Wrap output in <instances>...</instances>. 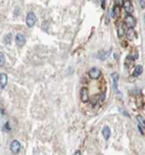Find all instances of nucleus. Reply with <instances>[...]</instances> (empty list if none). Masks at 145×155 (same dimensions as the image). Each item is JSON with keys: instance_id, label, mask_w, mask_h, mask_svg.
<instances>
[{"instance_id": "nucleus-11", "label": "nucleus", "mask_w": 145, "mask_h": 155, "mask_svg": "<svg viewBox=\"0 0 145 155\" xmlns=\"http://www.w3.org/2000/svg\"><path fill=\"white\" fill-rule=\"evenodd\" d=\"M125 32H126V29H125V24L124 23H119L118 26H117V33H118L119 37H122L125 35Z\"/></svg>"}, {"instance_id": "nucleus-7", "label": "nucleus", "mask_w": 145, "mask_h": 155, "mask_svg": "<svg viewBox=\"0 0 145 155\" xmlns=\"http://www.w3.org/2000/svg\"><path fill=\"white\" fill-rule=\"evenodd\" d=\"M100 74H102V72L98 68H92L89 71V76L91 77L92 79H98L100 76Z\"/></svg>"}, {"instance_id": "nucleus-15", "label": "nucleus", "mask_w": 145, "mask_h": 155, "mask_svg": "<svg viewBox=\"0 0 145 155\" xmlns=\"http://www.w3.org/2000/svg\"><path fill=\"white\" fill-rule=\"evenodd\" d=\"M137 119H138V122H139V124H140V126L145 129V120L143 119V118H142L141 116H140V115L137 116Z\"/></svg>"}, {"instance_id": "nucleus-13", "label": "nucleus", "mask_w": 145, "mask_h": 155, "mask_svg": "<svg viewBox=\"0 0 145 155\" xmlns=\"http://www.w3.org/2000/svg\"><path fill=\"white\" fill-rule=\"evenodd\" d=\"M135 36H136L135 31L133 30V29H128V30H127V33H126V37H127V39H129V40H133Z\"/></svg>"}, {"instance_id": "nucleus-10", "label": "nucleus", "mask_w": 145, "mask_h": 155, "mask_svg": "<svg viewBox=\"0 0 145 155\" xmlns=\"http://www.w3.org/2000/svg\"><path fill=\"white\" fill-rule=\"evenodd\" d=\"M102 136H103V137L105 139V140H108V139H110L111 129H110V127H109L108 125L104 126V127H103V129H102Z\"/></svg>"}, {"instance_id": "nucleus-21", "label": "nucleus", "mask_w": 145, "mask_h": 155, "mask_svg": "<svg viewBox=\"0 0 145 155\" xmlns=\"http://www.w3.org/2000/svg\"><path fill=\"white\" fill-rule=\"evenodd\" d=\"M102 8H104L105 7H104V5H105V1H102Z\"/></svg>"}, {"instance_id": "nucleus-18", "label": "nucleus", "mask_w": 145, "mask_h": 155, "mask_svg": "<svg viewBox=\"0 0 145 155\" xmlns=\"http://www.w3.org/2000/svg\"><path fill=\"white\" fill-rule=\"evenodd\" d=\"M10 130V126H9V123H6L5 125L3 126V131H6V132H8V131Z\"/></svg>"}, {"instance_id": "nucleus-23", "label": "nucleus", "mask_w": 145, "mask_h": 155, "mask_svg": "<svg viewBox=\"0 0 145 155\" xmlns=\"http://www.w3.org/2000/svg\"><path fill=\"white\" fill-rule=\"evenodd\" d=\"M144 22H145V15H144Z\"/></svg>"}, {"instance_id": "nucleus-9", "label": "nucleus", "mask_w": 145, "mask_h": 155, "mask_svg": "<svg viewBox=\"0 0 145 155\" xmlns=\"http://www.w3.org/2000/svg\"><path fill=\"white\" fill-rule=\"evenodd\" d=\"M7 83H8V76H7V74H4V73H1V74H0V87H1L2 89L6 87Z\"/></svg>"}, {"instance_id": "nucleus-6", "label": "nucleus", "mask_w": 145, "mask_h": 155, "mask_svg": "<svg viewBox=\"0 0 145 155\" xmlns=\"http://www.w3.org/2000/svg\"><path fill=\"white\" fill-rule=\"evenodd\" d=\"M80 98L83 102H88L89 101V90L86 87H83L80 91Z\"/></svg>"}, {"instance_id": "nucleus-22", "label": "nucleus", "mask_w": 145, "mask_h": 155, "mask_svg": "<svg viewBox=\"0 0 145 155\" xmlns=\"http://www.w3.org/2000/svg\"><path fill=\"white\" fill-rule=\"evenodd\" d=\"M104 99V94H102V100H103Z\"/></svg>"}, {"instance_id": "nucleus-20", "label": "nucleus", "mask_w": 145, "mask_h": 155, "mask_svg": "<svg viewBox=\"0 0 145 155\" xmlns=\"http://www.w3.org/2000/svg\"><path fill=\"white\" fill-rule=\"evenodd\" d=\"M74 155H81V152H80V151H79V150H76V151H75V154H74Z\"/></svg>"}, {"instance_id": "nucleus-3", "label": "nucleus", "mask_w": 145, "mask_h": 155, "mask_svg": "<svg viewBox=\"0 0 145 155\" xmlns=\"http://www.w3.org/2000/svg\"><path fill=\"white\" fill-rule=\"evenodd\" d=\"M21 143H20L18 140H13V141L11 142L10 144V150L11 152L13 153V154H17V153L20 152V150H21Z\"/></svg>"}, {"instance_id": "nucleus-1", "label": "nucleus", "mask_w": 145, "mask_h": 155, "mask_svg": "<svg viewBox=\"0 0 145 155\" xmlns=\"http://www.w3.org/2000/svg\"><path fill=\"white\" fill-rule=\"evenodd\" d=\"M35 22H36V16L35 15L34 12H29L27 14L26 17V23L28 27H33L34 25L35 24Z\"/></svg>"}, {"instance_id": "nucleus-17", "label": "nucleus", "mask_w": 145, "mask_h": 155, "mask_svg": "<svg viewBox=\"0 0 145 155\" xmlns=\"http://www.w3.org/2000/svg\"><path fill=\"white\" fill-rule=\"evenodd\" d=\"M5 64V54L4 53H0V66H3Z\"/></svg>"}, {"instance_id": "nucleus-16", "label": "nucleus", "mask_w": 145, "mask_h": 155, "mask_svg": "<svg viewBox=\"0 0 145 155\" xmlns=\"http://www.w3.org/2000/svg\"><path fill=\"white\" fill-rule=\"evenodd\" d=\"M4 42H5L7 45L9 44L11 42V33H8L7 36H5V38H4Z\"/></svg>"}, {"instance_id": "nucleus-12", "label": "nucleus", "mask_w": 145, "mask_h": 155, "mask_svg": "<svg viewBox=\"0 0 145 155\" xmlns=\"http://www.w3.org/2000/svg\"><path fill=\"white\" fill-rule=\"evenodd\" d=\"M120 14H121L120 7H119V6H114L113 8V10H112V17H113V18H116V17H118Z\"/></svg>"}, {"instance_id": "nucleus-4", "label": "nucleus", "mask_w": 145, "mask_h": 155, "mask_svg": "<svg viewBox=\"0 0 145 155\" xmlns=\"http://www.w3.org/2000/svg\"><path fill=\"white\" fill-rule=\"evenodd\" d=\"M15 41H16V44L19 46H22L26 42V38H25V36L22 35V33H17L16 37H15Z\"/></svg>"}, {"instance_id": "nucleus-2", "label": "nucleus", "mask_w": 145, "mask_h": 155, "mask_svg": "<svg viewBox=\"0 0 145 155\" xmlns=\"http://www.w3.org/2000/svg\"><path fill=\"white\" fill-rule=\"evenodd\" d=\"M125 24L129 28V29H133L136 26V20L131 15H127L125 18Z\"/></svg>"}, {"instance_id": "nucleus-5", "label": "nucleus", "mask_w": 145, "mask_h": 155, "mask_svg": "<svg viewBox=\"0 0 145 155\" xmlns=\"http://www.w3.org/2000/svg\"><path fill=\"white\" fill-rule=\"evenodd\" d=\"M112 78H113V87L116 92H118V80L119 75L117 73H113L112 74Z\"/></svg>"}, {"instance_id": "nucleus-19", "label": "nucleus", "mask_w": 145, "mask_h": 155, "mask_svg": "<svg viewBox=\"0 0 145 155\" xmlns=\"http://www.w3.org/2000/svg\"><path fill=\"white\" fill-rule=\"evenodd\" d=\"M140 4L141 5V8H145V1H140Z\"/></svg>"}, {"instance_id": "nucleus-14", "label": "nucleus", "mask_w": 145, "mask_h": 155, "mask_svg": "<svg viewBox=\"0 0 145 155\" xmlns=\"http://www.w3.org/2000/svg\"><path fill=\"white\" fill-rule=\"evenodd\" d=\"M143 72V69H142V66L141 65H137L136 68L134 70V75L135 76H140V74H142Z\"/></svg>"}, {"instance_id": "nucleus-8", "label": "nucleus", "mask_w": 145, "mask_h": 155, "mask_svg": "<svg viewBox=\"0 0 145 155\" xmlns=\"http://www.w3.org/2000/svg\"><path fill=\"white\" fill-rule=\"evenodd\" d=\"M124 4V8H125V10L127 12L128 14L132 13L133 10H134V8H133V6H132L131 2L128 1V0H126V1H124L123 2Z\"/></svg>"}]
</instances>
